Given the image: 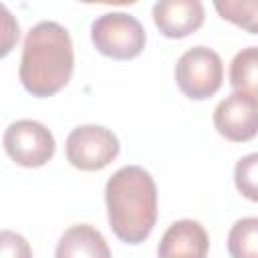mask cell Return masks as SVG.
I'll return each instance as SVG.
<instances>
[{
  "instance_id": "8992f818",
  "label": "cell",
  "mask_w": 258,
  "mask_h": 258,
  "mask_svg": "<svg viewBox=\"0 0 258 258\" xmlns=\"http://www.w3.org/2000/svg\"><path fill=\"white\" fill-rule=\"evenodd\" d=\"M4 151L20 167H42L54 155L52 133L34 119H18L4 131Z\"/></svg>"
},
{
  "instance_id": "277c9868",
  "label": "cell",
  "mask_w": 258,
  "mask_h": 258,
  "mask_svg": "<svg viewBox=\"0 0 258 258\" xmlns=\"http://www.w3.org/2000/svg\"><path fill=\"white\" fill-rule=\"evenodd\" d=\"M173 77L187 99L204 101L220 91L224 81V62L214 48L191 46L177 58Z\"/></svg>"
},
{
  "instance_id": "7c38bea8",
  "label": "cell",
  "mask_w": 258,
  "mask_h": 258,
  "mask_svg": "<svg viewBox=\"0 0 258 258\" xmlns=\"http://www.w3.org/2000/svg\"><path fill=\"white\" fill-rule=\"evenodd\" d=\"M228 254L232 258H258V218H242L228 232Z\"/></svg>"
},
{
  "instance_id": "4fadbf2b",
  "label": "cell",
  "mask_w": 258,
  "mask_h": 258,
  "mask_svg": "<svg viewBox=\"0 0 258 258\" xmlns=\"http://www.w3.org/2000/svg\"><path fill=\"white\" fill-rule=\"evenodd\" d=\"M214 8L224 20L258 34V0H218Z\"/></svg>"
},
{
  "instance_id": "3957f363",
  "label": "cell",
  "mask_w": 258,
  "mask_h": 258,
  "mask_svg": "<svg viewBox=\"0 0 258 258\" xmlns=\"http://www.w3.org/2000/svg\"><path fill=\"white\" fill-rule=\"evenodd\" d=\"M93 46L109 58L131 60L145 48L147 36L143 24L127 12H105L91 24Z\"/></svg>"
},
{
  "instance_id": "52a82bcc",
  "label": "cell",
  "mask_w": 258,
  "mask_h": 258,
  "mask_svg": "<svg viewBox=\"0 0 258 258\" xmlns=\"http://www.w3.org/2000/svg\"><path fill=\"white\" fill-rule=\"evenodd\" d=\"M216 131L234 143L250 141L258 135V99L246 93H230L214 109Z\"/></svg>"
},
{
  "instance_id": "ba28073f",
  "label": "cell",
  "mask_w": 258,
  "mask_h": 258,
  "mask_svg": "<svg viewBox=\"0 0 258 258\" xmlns=\"http://www.w3.org/2000/svg\"><path fill=\"white\" fill-rule=\"evenodd\" d=\"M157 30L167 38H183L196 32L206 18L200 0H159L151 8Z\"/></svg>"
},
{
  "instance_id": "5bb4252c",
  "label": "cell",
  "mask_w": 258,
  "mask_h": 258,
  "mask_svg": "<svg viewBox=\"0 0 258 258\" xmlns=\"http://www.w3.org/2000/svg\"><path fill=\"white\" fill-rule=\"evenodd\" d=\"M234 183L246 200L258 204V151L238 159L234 167Z\"/></svg>"
},
{
  "instance_id": "5b68a950",
  "label": "cell",
  "mask_w": 258,
  "mask_h": 258,
  "mask_svg": "<svg viewBox=\"0 0 258 258\" xmlns=\"http://www.w3.org/2000/svg\"><path fill=\"white\" fill-rule=\"evenodd\" d=\"M117 135L103 125H79L67 137V159L81 171H99L119 155Z\"/></svg>"
},
{
  "instance_id": "9a60e30c",
  "label": "cell",
  "mask_w": 258,
  "mask_h": 258,
  "mask_svg": "<svg viewBox=\"0 0 258 258\" xmlns=\"http://www.w3.org/2000/svg\"><path fill=\"white\" fill-rule=\"evenodd\" d=\"M0 258H32V248L22 234H16L12 230H2Z\"/></svg>"
},
{
  "instance_id": "2e32d148",
  "label": "cell",
  "mask_w": 258,
  "mask_h": 258,
  "mask_svg": "<svg viewBox=\"0 0 258 258\" xmlns=\"http://www.w3.org/2000/svg\"><path fill=\"white\" fill-rule=\"evenodd\" d=\"M0 12H2V56H6L8 52H10V48H12V44L18 40V22H14V18H12V14L8 12V8L2 4L0 6Z\"/></svg>"
},
{
  "instance_id": "6da1fadb",
  "label": "cell",
  "mask_w": 258,
  "mask_h": 258,
  "mask_svg": "<svg viewBox=\"0 0 258 258\" xmlns=\"http://www.w3.org/2000/svg\"><path fill=\"white\" fill-rule=\"evenodd\" d=\"M73 69V40L62 24L44 20L26 32L18 77L32 97L44 99L56 95L71 81Z\"/></svg>"
},
{
  "instance_id": "30bf717a",
  "label": "cell",
  "mask_w": 258,
  "mask_h": 258,
  "mask_svg": "<svg viewBox=\"0 0 258 258\" xmlns=\"http://www.w3.org/2000/svg\"><path fill=\"white\" fill-rule=\"evenodd\" d=\"M54 258H111V250L95 226L75 224L58 238Z\"/></svg>"
},
{
  "instance_id": "7a4b0ae2",
  "label": "cell",
  "mask_w": 258,
  "mask_h": 258,
  "mask_svg": "<svg viewBox=\"0 0 258 258\" xmlns=\"http://www.w3.org/2000/svg\"><path fill=\"white\" fill-rule=\"evenodd\" d=\"M107 218L113 234L125 244H141L157 222V185L141 165H123L105 185Z\"/></svg>"
},
{
  "instance_id": "8fae6325",
  "label": "cell",
  "mask_w": 258,
  "mask_h": 258,
  "mask_svg": "<svg viewBox=\"0 0 258 258\" xmlns=\"http://www.w3.org/2000/svg\"><path fill=\"white\" fill-rule=\"evenodd\" d=\"M228 79L234 91L258 99V46H248L234 54Z\"/></svg>"
},
{
  "instance_id": "9c48e42d",
  "label": "cell",
  "mask_w": 258,
  "mask_h": 258,
  "mask_svg": "<svg viewBox=\"0 0 258 258\" xmlns=\"http://www.w3.org/2000/svg\"><path fill=\"white\" fill-rule=\"evenodd\" d=\"M210 238L196 220L173 222L157 244V258H208Z\"/></svg>"
}]
</instances>
